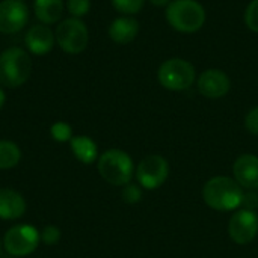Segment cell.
Instances as JSON below:
<instances>
[{
	"instance_id": "cell-23",
	"label": "cell",
	"mask_w": 258,
	"mask_h": 258,
	"mask_svg": "<svg viewBox=\"0 0 258 258\" xmlns=\"http://www.w3.org/2000/svg\"><path fill=\"white\" fill-rule=\"evenodd\" d=\"M245 23L246 26L252 30L258 33V0H252L249 3V6L246 8V12H245Z\"/></svg>"
},
{
	"instance_id": "cell-28",
	"label": "cell",
	"mask_w": 258,
	"mask_h": 258,
	"mask_svg": "<svg viewBox=\"0 0 258 258\" xmlns=\"http://www.w3.org/2000/svg\"><path fill=\"white\" fill-rule=\"evenodd\" d=\"M0 251H2V240H0Z\"/></svg>"
},
{
	"instance_id": "cell-25",
	"label": "cell",
	"mask_w": 258,
	"mask_h": 258,
	"mask_svg": "<svg viewBox=\"0 0 258 258\" xmlns=\"http://www.w3.org/2000/svg\"><path fill=\"white\" fill-rule=\"evenodd\" d=\"M245 127L249 133L258 136V106L251 109L248 115L245 116Z\"/></svg>"
},
{
	"instance_id": "cell-14",
	"label": "cell",
	"mask_w": 258,
	"mask_h": 258,
	"mask_svg": "<svg viewBox=\"0 0 258 258\" xmlns=\"http://www.w3.org/2000/svg\"><path fill=\"white\" fill-rule=\"evenodd\" d=\"M26 213V201L12 189H0V219L15 221Z\"/></svg>"
},
{
	"instance_id": "cell-7",
	"label": "cell",
	"mask_w": 258,
	"mask_h": 258,
	"mask_svg": "<svg viewBox=\"0 0 258 258\" xmlns=\"http://www.w3.org/2000/svg\"><path fill=\"white\" fill-rule=\"evenodd\" d=\"M41 242L39 231L32 225H15L3 237V246L12 257H26L36 251Z\"/></svg>"
},
{
	"instance_id": "cell-3",
	"label": "cell",
	"mask_w": 258,
	"mask_h": 258,
	"mask_svg": "<svg viewBox=\"0 0 258 258\" xmlns=\"http://www.w3.org/2000/svg\"><path fill=\"white\" fill-rule=\"evenodd\" d=\"M171 27L183 33H195L206 23V9L197 0H172L166 8Z\"/></svg>"
},
{
	"instance_id": "cell-10",
	"label": "cell",
	"mask_w": 258,
	"mask_h": 258,
	"mask_svg": "<svg viewBox=\"0 0 258 258\" xmlns=\"http://www.w3.org/2000/svg\"><path fill=\"white\" fill-rule=\"evenodd\" d=\"M29 20V9L23 0L0 2V33L11 35L20 32Z\"/></svg>"
},
{
	"instance_id": "cell-1",
	"label": "cell",
	"mask_w": 258,
	"mask_h": 258,
	"mask_svg": "<svg viewBox=\"0 0 258 258\" xmlns=\"http://www.w3.org/2000/svg\"><path fill=\"white\" fill-rule=\"evenodd\" d=\"M243 187L230 177L210 178L203 189L204 203L216 212H231L243 204Z\"/></svg>"
},
{
	"instance_id": "cell-12",
	"label": "cell",
	"mask_w": 258,
	"mask_h": 258,
	"mask_svg": "<svg viewBox=\"0 0 258 258\" xmlns=\"http://www.w3.org/2000/svg\"><path fill=\"white\" fill-rule=\"evenodd\" d=\"M234 180L249 190L258 189V157L254 154H242L233 165Z\"/></svg>"
},
{
	"instance_id": "cell-15",
	"label": "cell",
	"mask_w": 258,
	"mask_h": 258,
	"mask_svg": "<svg viewBox=\"0 0 258 258\" xmlns=\"http://www.w3.org/2000/svg\"><path fill=\"white\" fill-rule=\"evenodd\" d=\"M139 33V23L133 17H118L109 26V36L116 44H128Z\"/></svg>"
},
{
	"instance_id": "cell-13",
	"label": "cell",
	"mask_w": 258,
	"mask_h": 258,
	"mask_svg": "<svg viewBox=\"0 0 258 258\" xmlns=\"http://www.w3.org/2000/svg\"><path fill=\"white\" fill-rule=\"evenodd\" d=\"M54 33L51 32V29L47 24H33L26 36H24V44L27 47V50L33 54L42 56L48 51H51L53 45H54Z\"/></svg>"
},
{
	"instance_id": "cell-6",
	"label": "cell",
	"mask_w": 258,
	"mask_h": 258,
	"mask_svg": "<svg viewBox=\"0 0 258 258\" xmlns=\"http://www.w3.org/2000/svg\"><path fill=\"white\" fill-rule=\"evenodd\" d=\"M54 38L63 51L70 54H79L88 45L89 32L82 20L71 17L59 23L54 32Z\"/></svg>"
},
{
	"instance_id": "cell-17",
	"label": "cell",
	"mask_w": 258,
	"mask_h": 258,
	"mask_svg": "<svg viewBox=\"0 0 258 258\" xmlns=\"http://www.w3.org/2000/svg\"><path fill=\"white\" fill-rule=\"evenodd\" d=\"M35 15L42 24H53L57 23L63 12V2L62 0H35L33 3Z\"/></svg>"
},
{
	"instance_id": "cell-26",
	"label": "cell",
	"mask_w": 258,
	"mask_h": 258,
	"mask_svg": "<svg viewBox=\"0 0 258 258\" xmlns=\"http://www.w3.org/2000/svg\"><path fill=\"white\" fill-rule=\"evenodd\" d=\"M154 6H168L172 0H150Z\"/></svg>"
},
{
	"instance_id": "cell-8",
	"label": "cell",
	"mask_w": 258,
	"mask_h": 258,
	"mask_svg": "<svg viewBox=\"0 0 258 258\" xmlns=\"http://www.w3.org/2000/svg\"><path fill=\"white\" fill-rule=\"evenodd\" d=\"M135 174L141 187L154 190L166 181L169 175V163L162 156H147L139 162Z\"/></svg>"
},
{
	"instance_id": "cell-24",
	"label": "cell",
	"mask_w": 258,
	"mask_h": 258,
	"mask_svg": "<svg viewBox=\"0 0 258 258\" xmlns=\"http://www.w3.org/2000/svg\"><path fill=\"white\" fill-rule=\"evenodd\" d=\"M41 242L48 246H54L60 240V230L54 225H47L41 233Z\"/></svg>"
},
{
	"instance_id": "cell-19",
	"label": "cell",
	"mask_w": 258,
	"mask_h": 258,
	"mask_svg": "<svg viewBox=\"0 0 258 258\" xmlns=\"http://www.w3.org/2000/svg\"><path fill=\"white\" fill-rule=\"evenodd\" d=\"M50 135L56 142H70L73 138V128L68 122L57 121L51 125Z\"/></svg>"
},
{
	"instance_id": "cell-2",
	"label": "cell",
	"mask_w": 258,
	"mask_h": 258,
	"mask_svg": "<svg viewBox=\"0 0 258 258\" xmlns=\"http://www.w3.org/2000/svg\"><path fill=\"white\" fill-rule=\"evenodd\" d=\"M32 73V59L20 47H9L0 53V85L18 88L27 82Z\"/></svg>"
},
{
	"instance_id": "cell-21",
	"label": "cell",
	"mask_w": 258,
	"mask_h": 258,
	"mask_svg": "<svg viewBox=\"0 0 258 258\" xmlns=\"http://www.w3.org/2000/svg\"><path fill=\"white\" fill-rule=\"evenodd\" d=\"M67 9L74 18H80L89 12L91 0H67Z\"/></svg>"
},
{
	"instance_id": "cell-20",
	"label": "cell",
	"mask_w": 258,
	"mask_h": 258,
	"mask_svg": "<svg viewBox=\"0 0 258 258\" xmlns=\"http://www.w3.org/2000/svg\"><path fill=\"white\" fill-rule=\"evenodd\" d=\"M110 2L118 12L125 15L138 14L145 3V0H110Z\"/></svg>"
},
{
	"instance_id": "cell-22",
	"label": "cell",
	"mask_w": 258,
	"mask_h": 258,
	"mask_svg": "<svg viewBox=\"0 0 258 258\" xmlns=\"http://www.w3.org/2000/svg\"><path fill=\"white\" fill-rule=\"evenodd\" d=\"M121 195H122L124 203H127V204H136V203H139L141 198H142V189H141L138 184L128 183V184L124 186Z\"/></svg>"
},
{
	"instance_id": "cell-27",
	"label": "cell",
	"mask_w": 258,
	"mask_h": 258,
	"mask_svg": "<svg viewBox=\"0 0 258 258\" xmlns=\"http://www.w3.org/2000/svg\"><path fill=\"white\" fill-rule=\"evenodd\" d=\"M5 101H6V95H5V91L0 88V109L5 106Z\"/></svg>"
},
{
	"instance_id": "cell-16",
	"label": "cell",
	"mask_w": 258,
	"mask_h": 258,
	"mask_svg": "<svg viewBox=\"0 0 258 258\" xmlns=\"http://www.w3.org/2000/svg\"><path fill=\"white\" fill-rule=\"evenodd\" d=\"M70 147L74 157L85 165L94 163L98 157L97 144L89 136H73L70 141Z\"/></svg>"
},
{
	"instance_id": "cell-9",
	"label": "cell",
	"mask_w": 258,
	"mask_h": 258,
	"mask_svg": "<svg viewBox=\"0 0 258 258\" xmlns=\"http://www.w3.org/2000/svg\"><path fill=\"white\" fill-rule=\"evenodd\" d=\"M228 234L237 245L251 243L258 234V215L254 210H237L228 224Z\"/></svg>"
},
{
	"instance_id": "cell-18",
	"label": "cell",
	"mask_w": 258,
	"mask_h": 258,
	"mask_svg": "<svg viewBox=\"0 0 258 258\" xmlns=\"http://www.w3.org/2000/svg\"><path fill=\"white\" fill-rule=\"evenodd\" d=\"M21 151L17 144L11 141H0V169H11L18 165Z\"/></svg>"
},
{
	"instance_id": "cell-5",
	"label": "cell",
	"mask_w": 258,
	"mask_h": 258,
	"mask_svg": "<svg viewBox=\"0 0 258 258\" xmlns=\"http://www.w3.org/2000/svg\"><path fill=\"white\" fill-rule=\"evenodd\" d=\"M157 79L159 83L169 91H184L195 83L197 73L194 65L186 59L172 57L159 67Z\"/></svg>"
},
{
	"instance_id": "cell-4",
	"label": "cell",
	"mask_w": 258,
	"mask_h": 258,
	"mask_svg": "<svg viewBox=\"0 0 258 258\" xmlns=\"http://www.w3.org/2000/svg\"><path fill=\"white\" fill-rule=\"evenodd\" d=\"M98 172L112 186H125L132 181L135 165L132 157L118 148H110L98 157Z\"/></svg>"
},
{
	"instance_id": "cell-11",
	"label": "cell",
	"mask_w": 258,
	"mask_h": 258,
	"mask_svg": "<svg viewBox=\"0 0 258 258\" xmlns=\"http://www.w3.org/2000/svg\"><path fill=\"white\" fill-rule=\"evenodd\" d=\"M230 88H231L230 77L222 70L210 68L203 71L198 77V91L206 98H212V100L222 98L228 94Z\"/></svg>"
}]
</instances>
